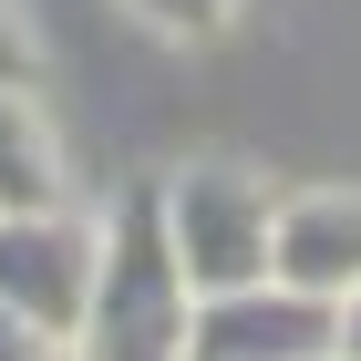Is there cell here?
I'll list each match as a JSON object with an SVG mask.
<instances>
[{
  "label": "cell",
  "instance_id": "obj_1",
  "mask_svg": "<svg viewBox=\"0 0 361 361\" xmlns=\"http://www.w3.org/2000/svg\"><path fill=\"white\" fill-rule=\"evenodd\" d=\"M196 279L176 258L166 217H155V186L124 196L104 217V279H93V310H83V341L73 361H186L196 351Z\"/></svg>",
  "mask_w": 361,
  "mask_h": 361
},
{
  "label": "cell",
  "instance_id": "obj_5",
  "mask_svg": "<svg viewBox=\"0 0 361 361\" xmlns=\"http://www.w3.org/2000/svg\"><path fill=\"white\" fill-rule=\"evenodd\" d=\"M279 289L331 300V310L361 289V186H289V207H279Z\"/></svg>",
  "mask_w": 361,
  "mask_h": 361
},
{
  "label": "cell",
  "instance_id": "obj_8",
  "mask_svg": "<svg viewBox=\"0 0 361 361\" xmlns=\"http://www.w3.org/2000/svg\"><path fill=\"white\" fill-rule=\"evenodd\" d=\"M31 73H42V42H31L21 0H0V83H31Z\"/></svg>",
  "mask_w": 361,
  "mask_h": 361
},
{
  "label": "cell",
  "instance_id": "obj_9",
  "mask_svg": "<svg viewBox=\"0 0 361 361\" xmlns=\"http://www.w3.org/2000/svg\"><path fill=\"white\" fill-rule=\"evenodd\" d=\"M0 361H73V341H52L42 320H21V310H0Z\"/></svg>",
  "mask_w": 361,
  "mask_h": 361
},
{
  "label": "cell",
  "instance_id": "obj_7",
  "mask_svg": "<svg viewBox=\"0 0 361 361\" xmlns=\"http://www.w3.org/2000/svg\"><path fill=\"white\" fill-rule=\"evenodd\" d=\"M124 11H135L145 31H166V42H217L248 0H124Z\"/></svg>",
  "mask_w": 361,
  "mask_h": 361
},
{
  "label": "cell",
  "instance_id": "obj_10",
  "mask_svg": "<svg viewBox=\"0 0 361 361\" xmlns=\"http://www.w3.org/2000/svg\"><path fill=\"white\" fill-rule=\"evenodd\" d=\"M341 361H361V289L341 300Z\"/></svg>",
  "mask_w": 361,
  "mask_h": 361
},
{
  "label": "cell",
  "instance_id": "obj_2",
  "mask_svg": "<svg viewBox=\"0 0 361 361\" xmlns=\"http://www.w3.org/2000/svg\"><path fill=\"white\" fill-rule=\"evenodd\" d=\"M279 207H289V196L258 166H238V155H186V166L155 186V217H166L176 258H186L196 300H227V289L279 279Z\"/></svg>",
  "mask_w": 361,
  "mask_h": 361
},
{
  "label": "cell",
  "instance_id": "obj_4",
  "mask_svg": "<svg viewBox=\"0 0 361 361\" xmlns=\"http://www.w3.org/2000/svg\"><path fill=\"white\" fill-rule=\"evenodd\" d=\"M186 361H341V310L258 279V289H227V300L196 310Z\"/></svg>",
  "mask_w": 361,
  "mask_h": 361
},
{
  "label": "cell",
  "instance_id": "obj_3",
  "mask_svg": "<svg viewBox=\"0 0 361 361\" xmlns=\"http://www.w3.org/2000/svg\"><path fill=\"white\" fill-rule=\"evenodd\" d=\"M93 279H104V217H83V207L0 217V310L42 320L52 341H83Z\"/></svg>",
  "mask_w": 361,
  "mask_h": 361
},
{
  "label": "cell",
  "instance_id": "obj_6",
  "mask_svg": "<svg viewBox=\"0 0 361 361\" xmlns=\"http://www.w3.org/2000/svg\"><path fill=\"white\" fill-rule=\"evenodd\" d=\"M42 207H73L62 135L31 83H0V217H42Z\"/></svg>",
  "mask_w": 361,
  "mask_h": 361
}]
</instances>
